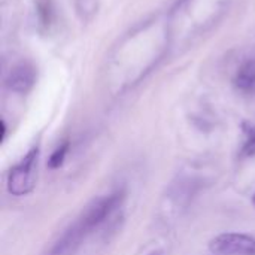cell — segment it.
Masks as SVG:
<instances>
[{
    "instance_id": "6da1fadb",
    "label": "cell",
    "mask_w": 255,
    "mask_h": 255,
    "mask_svg": "<svg viewBox=\"0 0 255 255\" xmlns=\"http://www.w3.org/2000/svg\"><path fill=\"white\" fill-rule=\"evenodd\" d=\"M124 193L115 191L94 200L87 209L81 214V217L61 235V238L52 245L46 255H73L81 244L102 226L123 203Z\"/></svg>"
},
{
    "instance_id": "7a4b0ae2",
    "label": "cell",
    "mask_w": 255,
    "mask_h": 255,
    "mask_svg": "<svg viewBox=\"0 0 255 255\" xmlns=\"http://www.w3.org/2000/svg\"><path fill=\"white\" fill-rule=\"evenodd\" d=\"M40 149L33 146L7 173V191L12 196L21 197L27 196L34 190L36 185V170Z\"/></svg>"
},
{
    "instance_id": "3957f363",
    "label": "cell",
    "mask_w": 255,
    "mask_h": 255,
    "mask_svg": "<svg viewBox=\"0 0 255 255\" xmlns=\"http://www.w3.org/2000/svg\"><path fill=\"white\" fill-rule=\"evenodd\" d=\"M209 248L220 255H255V239L244 233H223L211 241Z\"/></svg>"
},
{
    "instance_id": "277c9868",
    "label": "cell",
    "mask_w": 255,
    "mask_h": 255,
    "mask_svg": "<svg viewBox=\"0 0 255 255\" xmlns=\"http://www.w3.org/2000/svg\"><path fill=\"white\" fill-rule=\"evenodd\" d=\"M36 79H37L36 67L28 61H19L13 67H10L4 79V84L7 90L18 94H25L33 88Z\"/></svg>"
},
{
    "instance_id": "5b68a950",
    "label": "cell",
    "mask_w": 255,
    "mask_h": 255,
    "mask_svg": "<svg viewBox=\"0 0 255 255\" xmlns=\"http://www.w3.org/2000/svg\"><path fill=\"white\" fill-rule=\"evenodd\" d=\"M233 84L239 93L255 96V54L241 61L235 72Z\"/></svg>"
},
{
    "instance_id": "8992f818",
    "label": "cell",
    "mask_w": 255,
    "mask_h": 255,
    "mask_svg": "<svg viewBox=\"0 0 255 255\" xmlns=\"http://www.w3.org/2000/svg\"><path fill=\"white\" fill-rule=\"evenodd\" d=\"M36 13L40 28L49 30L55 21V9L52 0H37L36 1Z\"/></svg>"
},
{
    "instance_id": "52a82bcc",
    "label": "cell",
    "mask_w": 255,
    "mask_h": 255,
    "mask_svg": "<svg viewBox=\"0 0 255 255\" xmlns=\"http://www.w3.org/2000/svg\"><path fill=\"white\" fill-rule=\"evenodd\" d=\"M69 148H70L69 140H64L61 145H58V146L54 149V152L51 154V157H49V160H48V167H49L51 170H57V169H60V167L63 166V163H64V160H66V157H67Z\"/></svg>"
},
{
    "instance_id": "ba28073f",
    "label": "cell",
    "mask_w": 255,
    "mask_h": 255,
    "mask_svg": "<svg viewBox=\"0 0 255 255\" xmlns=\"http://www.w3.org/2000/svg\"><path fill=\"white\" fill-rule=\"evenodd\" d=\"M255 155V126L247 130V137L241 149V158H251Z\"/></svg>"
},
{
    "instance_id": "9c48e42d",
    "label": "cell",
    "mask_w": 255,
    "mask_h": 255,
    "mask_svg": "<svg viewBox=\"0 0 255 255\" xmlns=\"http://www.w3.org/2000/svg\"><path fill=\"white\" fill-rule=\"evenodd\" d=\"M253 203L255 205V194H254V197H253Z\"/></svg>"
}]
</instances>
